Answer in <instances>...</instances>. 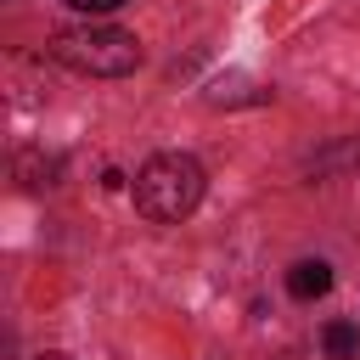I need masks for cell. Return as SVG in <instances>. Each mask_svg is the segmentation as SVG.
<instances>
[{"instance_id": "6da1fadb", "label": "cell", "mask_w": 360, "mask_h": 360, "mask_svg": "<svg viewBox=\"0 0 360 360\" xmlns=\"http://www.w3.org/2000/svg\"><path fill=\"white\" fill-rule=\"evenodd\" d=\"M202 163L197 158H186V152H158V158H146L141 163V174H135V208L146 214V219H158V225H180L197 202H202Z\"/></svg>"}, {"instance_id": "7a4b0ae2", "label": "cell", "mask_w": 360, "mask_h": 360, "mask_svg": "<svg viewBox=\"0 0 360 360\" xmlns=\"http://www.w3.org/2000/svg\"><path fill=\"white\" fill-rule=\"evenodd\" d=\"M51 56L73 73H90V79H124L141 68V45L135 34L124 28H56L51 34Z\"/></svg>"}, {"instance_id": "3957f363", "label": "cell", "mask_w": 360, "mask_h": 360, "mask_svg": "<svg viewBox=\"0 0 360 360\" xmlns=\"http://www.w3.org/2000/svg\"><path fill=\"white\" fill-rule=\"evenodd\" d=\"M287 292L292 298H326L332 292V264L326 259H298L287 270Z\"/></svg>"}, {"instance_id": "277c9868", "label": "cell", "mask_w": 360, "mask_h": 360, "mask_svg": "<svg viewBox=\"0 0 360 360\" xmlns=\"http://www.w3.org/2000/svg\"><path fill=\"white\" fill-rule=\"evenodd\" d=\"M326 354H332V360H360V332H354L349 321H332V326H326Z\"/></svg>"}, {"instance_id": "5b68a950", "label": "cell", "mask_w": 360, "mask_h": 360, "mask_svg": "<svg viewBox=\"0 0 360 360\" xmlns=\"http://www.w3.org/2000/svg\"><path fill=\"white\" fill-rule=\"evenodd\" d=\"M343 163H360V141H349V146H332V152H321L309 169L315 174H326V169H343Z\"/></svg>"}, {"instance_id": "8992f818", "label": "cell", "mask_w": 360, "mask_h": 360, "mask_svg": "<svg viewBox=\"0 0 360 360\" xmlns=\"http://www.w3.org/2000/svg\"><path fill=\"white\" fill-rule=\"evenodd\" d=\"M68 6H79V11H112V6H124V0H68Z\"/></svg>"}, {"instance_id": "52a82bcc", "label": "cell", "mask_w": 360, "mask_h": 360, "mask_svg": "<svg viewBox=\"0 0 360 360\" xmlns=\"http://www.w3.org/2000/svg\"><path fill=\"white\" fill-rule=\"evenodd\" d=\"M34 360H73V354H34Z\"/></svg>"}]
</instances>
